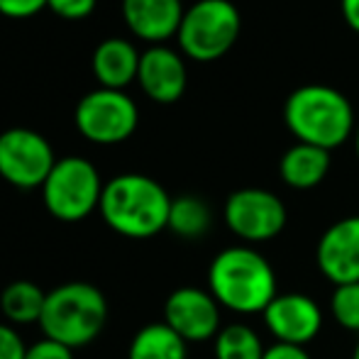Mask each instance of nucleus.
<instances>
[{
  "instance_id": "f257e3e1",
  "label": "nucleus",
  "mask_w": 359,
  "mask_h": 359,
  "mask_svg": "<svg viewBox=\"0 0 359 359\" xmlns=\"http://www.w3.org/2000/svg\"><path fill=\"white\" fill-rule=\"evenodd\" d=\"M208 291L220 303L240 316L264 313L279 296L276 274L262 252L237 245L217 252L208 266Z\"/></svg>"
},
{
  "instance_id": "f03ea898",
  "label": "nucleus",
  "mask_w": 359,
  "mask_h": 359,
  "mask_svg": "<svg viewBox=\"0 0 359 359\" xmlns=\"http://www.w3.org/2000/svg\"><path fill=\"white\" fill-rule=\"evenodd\" d=\"M171 196L144 174H120L103 186L98 213L113 232L130 240H149L169 225Z\"/></svg>"
},
{
  "instance_id": "7ed1b4c3",
  "label": "nucleus",
  "mask_w": 359,
  "mask_h": 359,
  "mask_svg": "<svg viewBox=\"0 0 359 359\" xmlns=\"http://www.w3.org/2000/svg\"><path fill=\"white\" fill-rule=\"evenodd\" d=\"M286 128L298 142L332 151L355 135L352 103L330 86H301L284 105Z\"/></svg>"
},
{
  "instance_id": "20e7f679",
  "label": "nucleus",
  "mask_w": 359,
  "mask_h": 359,
  "mask_svg": "<svg viewBox=\"0 0 359 359\" xmlns=\"http://www.w3.org/2000/svg\"><path fill=\"white\" fill-rule=\"evenodd\" d=\"M108 323V298L88 281H67L47 291L39 318L42 335L79 350L98 340Z\"/></svg>"
},
{
  "instance_id": "39448f33",
  "label": "nucleus",
  "mask_w": 359,
  "mask_h": 359,
  "mask_svg": "<svg viewBox=\"0 0 359 359\" xmlns=\"http://www.w3.org/2000/svg\"><path fill=\"white\" fill-rule=\"evenodd\" d=\"M242 29L240 10L230 0H198L184 13L179 27V47L201 64L217 62L235 47Z\"/></svg>"
},
{
  "instance_id": "423d86ee",
  "label": "nucleus",
  "mask_w": 359,
  "mask_h": 359,
  "mask_svg": "<svg viewBox=\"0 0 359 359\" xmlns=\"http://www.w3.org/2000/svg\"><path fill=\"white\" fill-rule=\"evenodd\" d=\"M103 186L93 161L83 156H64L57 159L42 184V203L54 220L81 222L100 208Z\"/></svg>"
},
{
  "instance_id": "0eeeda50",
  "label": "nucleus",
  "mask_w": 359,
  "mask_h": 359,
  "mask_svg": "<svg viewBox=\"0 0 359 359\" xmlns=\"http://www.w3.org/2000/svg\"><path fill=\"white\" fill-rule=\"evenodd\" d=\"M76 128L93 144H120L137 130V103L125 90L95 88L76 105Z\"/></svg>"
},
{
  "instance_id": "6e6552de",
  "label": "nucleus",
  "mask_w": 359,
  "mask_h": 359,
  "mask_svg": "<svg viewBox=\"0 0 359 359\" xmlns=\"http://www.w3.org/2000/svg\"><path fill=\"white\" fill-rule=\"evenodd\" d=\"M57 156L44 135L29 128H10L0 133V179L15 189H42Z\"/></svg>"
},
{
  "instance_id": "1a4fd4ad",
  "label": "nucleus",
  "mask_w": 359,
  "mask_h": 359,
  "mask_svg": "<svg viewBox=\"0 0 359 359\" xmlns=\"http://www.w3.org/2000/svg\"><path fill=\"white\" fill-rule=\"evenodd\" d=\"M225 225L245 242H269L286 227L284 201L266 189H240L225 201Z\"/></svg>"
},
{
  "instance_id": "9d476101",
  "label": "nucleus",
  "mask_w": 359,
  "mask_h": 359,
  "mask_svg": "<svg viewBox=\"0 0 359 359\" xmlns=\"http://www.w3.org/2000/svg\"><path fill=\"white\" fill-rule=\"evenodd\" d=\"M164 323L189 345L210 342L220 327V303L213 293L198 286H181L164 303Z\"/></svg>"
},
{
  "instance_id": "9b49d317",
  "label": "nucleus",
  "mask_w": 359,
  "mask_h": 359,
  "mask_svg": "<svg viewBox=\"0 0 359 359\" xmlns=\"http://www.w3.org/2000/svg\"><path fill=\"white\" fill-rule=\"evenodd\" d=\"M262 316L271 337L284 345L306 347L323 330V311L308 293H279Z\"/></svg>"
},
{
  "instance_id": "f8f14e48",
  "label": "nucleus",
  "mask_w": 359,
  "mask_h": 359,
  "mask_svg": "<svg viewBox=\"0 0 359 359\" xmlns=\"http://www.w3.org/2000/svg\"><path fill=\"white\" fill-rule=\"evenodd\" d=\"M316 262L320 274L330 284H357L359 281V215L332 222L318 240Z\"/></svg>"
},
{
  "instance_id": "ddd939ff",
  "label": "nucleus",
  "mask_w": 359,
  "mask_h": 359,
  "mask_svg": "<svg viewBox=\"0 0 359 359\" xmlns=\"http://www.w3.org/2000/svg\"><path fill=\"white\" fill-rule=\"evenodd\" d=\"M137 83L147 98H151L154 103H176L186 93V83H189V74H186L181 54L169 47H161V44L149 47L140 57Z\"/></svg>"
},
{
  "instance_id": "4468645a",
  "label": "nucleus",
  "mask_w": 359,
  "mask_h": 359,
  "mask_svg": "<svg viewBox=\"0 0 359 359\" xmlns=\"http://www.w3.org/2000/svg\"><path fill=\"white\" fill-rule=\"evenodd\" d=\"M181 0H123V20L135 37L161 44L179 34L184 20Z\"/></svg>"
},
{
  "instance_id": "2eb2a0df",
  "label": "nucleus",
  "mask_w": 359,
  "mask_h": 359,
  "mask_svg": "<svg viewBox=\"0 0 359 359\" xmlns=\"http://www.w3.org/2000/svg\"><path fill=\"white\" fill-rule=\"evenodd\" d=\"M140 57L133 42L123 37H110L95 47L93 52V74L98 79L100 88L123 90L133 81H137Z\"/></svg>"
},
{
  "instance_id": "dca6fc26",
  "label": "nucleus",
  "mask_w": 359,
  "mask_h": 359,
  "mask_svg": "<svg viewBox=\"0 0 359 359\" xmlns=\"http://www.w3.org/2000/svg\"><path fill=\"white\" fill-rule=\"evenodd\" d=\"M327 171H330V151L303 142L288 147L279 161L281 179L296 191L316 189L318 184H323Z\"/></svg>"
},
{
  "instance_id": "f3484780",
  "label": "nucleus",
  "mask_w": 359,
  "mask_h": 359,
  "mask_svg": "<svg viewBox=\"0 0 359 359\" xmlns=\"http://www.w3.org/2000/svg\"><path fill=\"white\" fill-rule=\"evenodd\" d=\"M44 301H47V291H42L29 279H18L0 293V313H3L5 323L13 327L32 325V323L39 325Z\"/></svg>"
},
{
  "instance_id": "a211bd4d",
  "label": "nucleus",
  "mask_w": 359,
  "mask_h": 359,
  "mask_svg": "<svg viewBox=\"0 0 359 359\" xmlns=\"http://www.w3.org/2000/svg\"><path fill=\"white\" fill-rule=\"evenodd\" d=\"M128 359H189V342L181 340L164 320L135 332Z\"/></svg>"
},
{
  "instance_id": "6ab92c4d",
  "label": "nucleus",
  "mask_w": 359,
  "mask_h": 359,
  "mask_svg": "<svg viewBox=\"0 0 359 359\" xmlns=\"http://www.w3.org/2000/svg\"><path fill=\"white\" fill-rule=\"evenodd\" d=\"M210 222H213V213H210L208 203L198 196H179L171 201L166 230H171L181 240L203 237L210 230Z\"/></svg>"
},
{
  "instance_id": "aec40b11",
  "label": "nucleus",
  "mask_w": 359,
  "mask_h": 359,
  "mask_svg": "<svg viewBox=\"0 0 359 359\" xmlns=\"http://www.w3.org/2000/svg\"><path fill=\"white\" fill-rule=\"evenodd\" d=\"M215 359H264V342L245 323H230L213 340Z\"/></svg>"
},
{
  "instance_id": "412c9836",
  "label": "nucleus",
  "mask_w": 359,
  "mask_h": 359,
  "mask_svg": "<svg viewBox=\"0 0 359 359\" xmlns=\"http://www.w3.org/2000/svg\"><path fill=\"white\" fill-rule=\"evenodd\" d=\"M330 313L350 332H359V281L357 284L335 286L330 296Z\"/></svg>"
},
{
  "instance_id": "4be33fe9",
  "label": "nucleus",
  "mask_w": 359,
  "mask_h": 359,
  "mask_svg": "<svg viewBox=\"0 0 359 359\" xmlns=\"http://www.w3.org/2000/svg\"><path fill=\"white\" fill-rule=\"evenodd\" d=\"M44 8H49V0H0V15L10 20L34 18Z\"/></svg>"
},
{
  "instance_id": "5701e85b",
  "label": "nucleus",
  "mask_w": 359,
  "mask_h": 359,
  "mask_svg": "<svg viewBox=\"0 0 359 359\" xmlns=\"http://www.w3.org/2000/svg\"><path fill=\"white\" fill-rule=\"evenodd\" d=\"M98 0H49V10L62 20H86Z\"/></svg>"
},
{
  "instance_id": "b1692460",
  "label": "nucleus",
  "mask_w": 359,
  "mask_h": 359,
  "mask_svg": "<svg viewBox=\"0 0 359 359\" xmlns=\"http://www.w3.org/2000/svg\"><path fill=\"white\" fill-rule=\"evenodd\" d=\"M25 359H74V350L62 342H54L49 337H42L34 345L27 347Z\"/></svg>"
},
{
  "instance_id": "393cba45",
  "label": "nucleus",
  "mask_w": 359,
  "mask_h": 359,
  "mask_svg": "<svg viewBox=\"0 0 359 359\" xmlns=\"http://www.w3.org/2000/svg\"><path fill=\"white\" fill-rule=\"evenodd\" d=\"M25 347L20 332L8 323H0V359H25Z\"/></svg>"
},
{
  "instance_id": "a878e982",
  "label": "nucleus",
  "mask_w": 359,
  "mask_h": 359,
  "mask_svg": "<svg viewBox=\"0 0 359 359\" xmlns=\"http://www.w3.org/2000/svg\"><path fill=\"white\" fill-rule=\"evenodd\" d=\"M264 359H311V355L306 352V347L284 345V342H274L271 347H266Z\"/></svg>"
},
{
  "instance_id": "bb28decb",
  "label": "nucleus",
  "mask_w": 359,
  "mask_h": 359,
  "mask_svg": "<svg viewBox=\"0 0 359 359\" xmlns=\"http://www.w3.org/2000/svg\"><path fill=\"white\" fill-rule=\"evenodd\" d=\"M342 5V18L352 29L359 34V0H340Z\"/></svg>"
},
{
  "instance_id": "cd10ccee",
  "label": "nucleus",
  "mask_w": 359,
  "mask_h": 359,
  "mask_svg": "<svg viewBox=\"0 0 359 359\" xmlns=\"http://www.w3.org/2000/svg\"><path fill=\"white\" fill-rule=\"evenodd\" d=\"M355 149H357V159H359V123H357V130H355Z\"/></svg>"
},
{
  "instance_id": "c85d7f7f",
  "label": "nucleus",
  "mask_w": 359,
  "mask_h": 359,
  "mask_svg": "<svg viewBox=\"0 0 359 359\" xmlns=\"http://www.w3.org/2000/svg\"><path fill=\"white\" fill-rule=\"evenodd\" d=\"M352 359H359V342L355 345V350H352Z\"/></svg>"
}]
</instances>
